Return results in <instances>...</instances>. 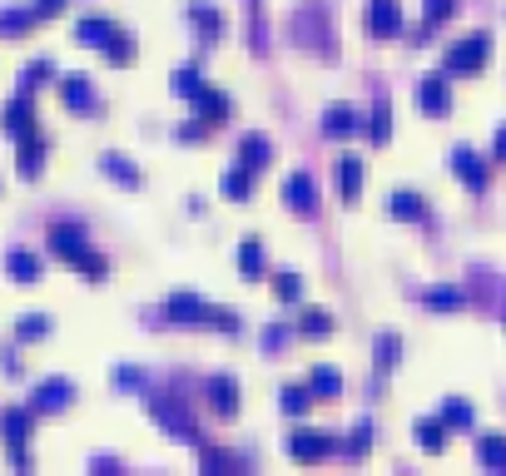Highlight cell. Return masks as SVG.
<instances>
[{
    "label": "cell",
    "instance_id": "4316f807",
    "mask_svg": "<svg viewBox=\"0 0 506 476\" xmlns=\"http://www.w3.org/2000/svg\"><path fill=\"white\" fill-rule=\"evenodd\" d=\"M40 164H45V140H40V134H25V140H20V174L35 179Z\"/></svg>",
    "mask_w": 506,
    "mask_h": 476
},
{
    "label": "cell",
    "instance_id": "ffe728a7",
    "mask_svg": "<svg viewBox=\"0 0 506 476\" xmlns=\"http://www.w3.org/2000/svg\"><path fill=\"white\" fill-rule=\"evenodd\" d=\"M5 273H10L15 283H35V278H40V253L10 248V253H5Z\"/></svg>",
    "mask_w": 506,
    "mask_h": 476
},
{
    "label": "cell",
    "instance_id": "f1b7e54d",
    "mask_svg": "<svg viewBox=\"0 0 506 476\" xmlns=\"http://www.w3.org/2000/svg\"><path fill=\"white\" fill-rule=\"evenodd\" d=\"M238 273H244V278H263V248H258V238L238 243Z\"/></svg>",
    "mask_w": 506,
    "mask_h": 476
},
{
    "label": "cell",
    "instance_id": "7a4b0ae2",
    "mask_svg": "<svg viewBox=\"0 0 506 476\" xmlns=\"http://www.w3.org/2000/svg\"><path fill=\"white\" fill-rule=\"evenodd\" d=\"M50 253L65 258L70 268H80L84 278H104V273H110V258L90 248V238H84L80 224H55V228H50Z\"/></svg>",
    "mask_w": 506,
    "mask_h": 476
},
{
    "label": "cell",
    "instance_id": "7dc6e473",
    "mask_svg": "<svg viewBox=\"0 0 506 476\" xmlns=\"http://www.w3.org/2000/svg\"><path fill=\"white\" fill-rule=\"evenodd\" d=\"M55 10H65V0H35V15H40V20L55 15Z\"/></svg>",
    "mask_w": 506,
    "mask_h": 476
},
{
    "label": "cell",
    "instance_id": "836d02e7",
    "mask_svg": "<svg viewBox=\"0 0 506 476\" xmlns=\"http://www.w3.org/2000/svg\"><path fill=\"white\" fill-rule=\"evenodd\" d=\"M45 333H50V317H45V313L15 317V337H20V343H35V337H45Z\"/></svg>",
    "mask_w": 506,
    "mask_h": 476
},
{
    "label": "cell",
    "instance_id": "9c48e42d",
    "mask_svg": "<svg viewBox=\"0 0 506 476\" xmlns=\"http://www.w3.org/2000/svg\"><path fill=\"white\" fill-rule=\"evenodd\" d=\"M417 104H422L427 114H447V110H452L447 70H442V75H422V80H417Z\"/></svg>",
    "mask_w": 506,
    "mask_h": 476
},
{
    "label": "cell",
    "instance_id": "44dd1931",
    "mask_svg": "<svg viewBox=\"0 0 506 476\" xmlns=\"http://www.w3.org/2000/svg\"><path fill=\"white\" fill-rule=\"evenodd\" d=\"M189 20H194V25H199V35H204V45H214V40L224 35V15H219L214 5H204V0H194V5H189Z\"/></svg>",
    "mask_w": 506,
    "mask_h": 476
},
{
    "label": "cell",
    "instance_id": "83f0119b",
    "mask_svg": "<svg viewBox=\"0 0 506 476\" xmlns=\"http://www.w3.org/2000/svg\"><path fill=\"white\" fill-rule=\"evenodd\" d=\"M169 90H174L179 100H194V94L204 90V75H199V65H184V70H174V80H169Z\"/></svg>",
    "mask_w": 506,
    "mask_h": 476
},
{
    "label": "cell",
    "instance_id": "603a6c76",
    "mask_svg": "<svg viewBox=\"0 0 506 476\" xmlns=\"http://www.w3.org/2000/svg\"><path fill=\"white\" fill-rule=\"evenodd\" d=\"M60 100L70 110H94V90H90V75H65L60 80Z\"/></svg>",
    "mask_w": 506,
    "mask_h": 476
},
{
    "label": "cell",
    "instance_id": "30bf717a",
    "mask_svg": "<svg viewBox=\"0 0 506 476\" xmlns=\"http://www.w3.org/2000/svg\"><path fill=\"white\" fill-rule=\"evenodd\" d=\"M30 422H35V407H5L0 412V437H5L10 452H20L30 442Z\"/></svg>",
    "mask_w": 506,
    "mask_h": 476
},
{
    "label": "cell",
    "instance_id": "8d00e7d4",
    "mask_svg": "<svg viewBox=\"0 0 506 476\" xmlns=\"http://www.w3.org/2000/svg\"><path fill=\"white\" fill-rule=\"evenodd\" d=\"M373 363H377V373H387V367H397V353H403V343H397V337L393 333H383V337H377V347H373Z\"/></svg>",
    "mask_w": 506,
    "mask_h": 476
},
{
    "label": "cell",
    "instance_id": "ac0fdd59",
    "mask_svg": "<svg viewBox=\"0 0 506 476\" xmlns=\"http://www.w3.org/2000/svg\"><path fill=\"white\" fill-rule=\"evenodd\" d=\"M219 189H224V199H234V204H248V199H253V169H248V164H234V169H224V179H219Z\"/></svg>",
    "mask_w": 506,
    "mask_h": 476
},
{
    "label": "cell",
    "instance_id": "d6a6232c",
    "mask_svg": "<svg viewBox=\"0 0 506 476\" xmlns=\"http://www.w3.org/2000/svg\"><path fill=\"white\" fill-rule=\"evenodd\" d=\"M50 75H55V60H45V55L30 60V65L20 70V90H40V84H45Z\"/></svg>",
    "mask_w": 506,
    "mask_h": 476
},
{
    "label": "cell",
    "instance_id": "ba28073f",
    "mask_svg": "<svg viewBox=\"0 0 506 476\" xmlns=\"http://www.w3.org/2000/svg\"><path fill=\"white\" fill-rule=\"evenodd\" d=\"M70 397H75V383H70V377H45V383H35V393H30V407L60 412V407H70Z\"/></svg>",
    "mask_w": 506,
    "mask_h": 476
},
{
    "label": "cell",
    "instance_id": "4dcf8cb0",
    "mask_svg": "<svg viewBox=\"0 0 506 476\" xmlns=\"http://www.w3.org/2000/svg\"><path fill=\"white\" fill-rule=\"evenodd\" d=\"M367 140H373V144L393 140V110H387V104H377V110L367 114Z\"/></svg>",
    "mask_w": 506,
    "mask_h": 476
},
{
    "label": "cell",
    "instance_id": "d590c367",
    "mask_svg": "<svg viewBox=\"0 0 506 476\" xmlns=\"http://www.w3.org/2000/svg\"><path fill=\"white\" fill-rule=\"evenodd\" d=\"M298 333H308V337H328V333H333V313L308 308V313L298 317Z\"/></svg>",
    "mask_w": 506,
    "mask_h": 476
},
{
    "label": "cell",
    "instance_id": "5bb4252c",
    "mask_svg": "<svg viewBox=\"0 0 506 476\" xmlns=\"http://www.w3.org/2000/svg\"><path fill=\"white\" fill-rule=\"evenodd\" d=\"M114 35H120V25H114L110 15H80V20H75V40H80V45L104 50Z\"/></svg>",
    "mask_w": 506,
    "mask_h": 476
},
{
    "label": "cell",
    "instance_id": "bcb514c9",
    "mask_svg": "<svg viewBox=\"0 0 506 476\" xmlns=\"http://www.w3.org/2000/svg\"><path fill=\"white\" fill-rule=\"evenodd\" d=\"M114 383H120V387H140V383H144V377H140V373H134V367H120V373H114Z\"/></svg>",
    "mask_w": 506,
    "mask_h": 476
},
{
    "label": "cell",
    "instance_id": "484cf974",
    "mask_svg": "<svg viewBox=\"0 0 506 476\" xmlns=\"http://www.w3.org/2000/svg\"><path fill=\"white\" fill-rule=\"evenodd\" d=\"M387 214H393V219H407V224H417V219L427 214V204H422L413 189H403V194H387Z\"/></svg>",
    "mask_w": 506,
    "mask_h": 476
},
{
    "label": "cell",
    "instance_id": "74e56055",
    "mask_svg": "<svg viewBox=\"0 0 506 476\" xmlns=\"http://www.w3.org/2000/svg\"><path fill=\"white\" fill-rule=\"evenodd\" d=\"M477 461L482 467H506V437H482Z\"/></svg>",
    "mask_w": 506,
    "mask_h": 476
},
{
    "label": "cell",
    "instance_id": "d4e9b609",
    "mask_svg": "<svg viewBox=\"0 0 506 476\" xmlns=\"http://www.w3.org/2000/svg\"><path fill=\"white\" fill-rule=\"evenodd\" d=\"M308 387L318 393V402H333V397H343V373H337V367H313Z\"/></svg>",
    "mask_w": 506,
    "mask_h": 476
},
{
    "label": "cell",
    "instance_id": "c3c4849f",
    "mask_svg": "<svg viewBox=\"0 0 506 476\" xmlns=\"http://www.w3.org/2000/svg\"><path fill=\"white\" fill-rule=\"evenodd\" d=\"M491 154H497V159H501V164H506V124H501V130H497V144H491Z\"/></svg>",
    "mask_w": 506,
    "mask_h": 476
},
{
    "label": "cell",
    "instance_id": "6da1fadb",
    "mask_svg": "<svg viewBox=\"0 0 506 476\" xmlns=\"http://www.w3.org/2000/svg\"><path fill=\"white\" fill-rule=\"evenodd\" d=\"M164 313L174 317V323H184V327H214V333L238 337V317H234V313H229V308H214V303H204L199 293H189V288L169 293Z\"/></svg>",
    "mask_w": 506,
    "mask_h": 476
},
{
    "label": "cell",
    "instance_id": "b9f144b4",
    "mask_svg": "<svg viewBox=\"0 0 506 476\" xmlns=\"http://www.w3.org/2000/svg\"><path fill=\"white\" fill-rule=\"evenodd\" d=\"M273 293H278V303H298V298H303L298 273H278V278H273Z\"/></svg>",
    "mask_w": 506,
    "mask_h": 476
},
{
    "label": "cell",
    "instance_id": "e575fe53",
    "mask_svg": "<svg viewBox=\"0 0 506 476\" xmlns=\"http://www.w3.org/2000/svg\"><path fill=\"white\" fill-rule=\"evenodd\" d=\"M442 422H447V427H472V422H477V407L462 402V397H452L447 407H442Z\"/></svg>",
    "mask_w": 506,
    "mask_h": 476
},
{
    "label": "cell",
    "instance_id": "1f68e13d",
    "mask_svg": "<svg viewBox=\"0 0 506 476\" xmlns=\"http://www.w3.org/2000/svg\"><path fill=\"white\" fill-rule=\"evenodd\" d=\"M367 447H373V422H357V427L347 432L343 452H347V457H353V461H363V457H367Z\"/></svg>",
    "mask_w": 506,
    "mask_h": 476
},
{
    "label": "cell",
    "instance_id": "ab89813d",
    "mask_svg": "<svg viewBox=\"0 0 506 476\" xmlns=\"http://www.w3.org/2000/svg\"><path fill=\"white\" fill-rule=\"evenodd\" d=\"M462 303H467V293H462V288H432L427 293V308H442V313H457Z\"/></svg>",
    "mask_w": 506,
    "mask_h": 476
},
{
    "label": "cell",
    "instance_id": "8992f818",
    "mask_svg": "<svg viewBox=\"0 0 506 476\" xmlns=\"http://www.w3.org/2000/svg\"><path fill=\"white\" fill-rule=\"evenodd\" d=\"M283 199H288L293 214H318V184H313L308 169H293V174L283 179Z\"/></svg>",
    "mask_w": 506,
    "mask_h": 476
},
{
    "label": "cell",
    "instance_id": "7c38bea8",
    "mask_svg": "<svg viewBox=\"0 0 506 476\" xmlns=\"http://www.w3.org/2000/svg\"><path fill=\"white\" fill-rule=\"evenodd\" d=\"M452 174H457L472 194H482V189H487V164H482V154H472L467 144H462V150H452Z\"/></svg>",
    "mask_w": 506,
    "mask_h": 476
},
{
    "label": "cell",
    "instance_id": "cb8c5ba5",
    "mask_svg": "<svg viewBox=\"0 0 506 476\" xmlns=\"http://www.w3.org/2000/svg\"><path fill=\"white\" fill-rule=\"evenodd\" d=\"M413 437H417L422 452H442V447H447V422H442V417H417Z\"/></svg>",
    "mask_w": 506,
    "mask_h": 476
},
{
    "label": "cell",
    "instance_id": "3957f363",
    "mask_svg": "<svg viewBox=\"0 0 506 476\" xmlns=\"http://www.w3.org/2000/svg\"><path fill=\"white\" fill-rule=\"evenodd\" d=\"M487 60H491V35H487V30H472V35H462V40H452V45H447L442 70H447V75H477Z\"/></svg>",
    "mask_w": 506,
    "mask_h": 476
},
{
    "label": "cell",
    "instance_id": "ee69618b",
    "mask_svg": "<svg viewBox=\"0 0 506 476\" xmlns=\"http://www.w3.org/2000/svg\"><path fill=\"white\" fill-rule=\"evenodd\" d=\"M288 337H293V327H283V323L263 327V347H268V353H273V347H283V343H288Z\"/></svg>",
    "mask_w": 506,
    "mask_h": 476
},
{
    "label": "cell",
    "instance_id": "60d3db41",
    "mask_svg": "<svg viewBox=\"0 0 506 476\" xmlns=\"http://www.w3.org/2000/svg\"><path fill=\"white\" fill-rule=\"evenodd\" d=\"M104 60H110V65H130V60H134V40L120 30V35H114L110 45H104Z\"/></svg>",
    "mask_w": 506,
    "mask_h": 476
},
{
    "label": "cell",
    "instance_id": "7bdbcfd3",
    "mask_svg": "<svg viewBox=\"0 0 506 476\" xmlns=\"http://www.w3.org/2000/svg\"><path fill=\"white\" fill-rule=\"evenodd\" d=\"M452 10H457V0H422V15H427V30L442 25V20H452Z\"/></svg>",
    "mask_w": 506,
    "mask_h": 476
},
{
    "label": "cell",
    "instance_id": "2e32d148",
    "mask_svg": "<svg viewBox=\"0 0 506 476\" xmlns=\"http://www.w3.org/2000/svg\"><path fill=\"white\" fill-rule=\"evenodd\" d=\"M333 174H337V194H343V204H353V199L363 194V174H367V164H363L357 154H343Z\"/></svg>",
    "mask_w": 506,
    "mask_h": 476
},
{
    "label": "cell",
    "instance_id": "f546056e",
    "mask_svg": "<svg viewBox=\"0 0 506 476\" xmlns=\"http://www.w3.org/2000/svg\"><path fill=\"white\" fill-rule=\"evenodd\" d=\"M313 402H318V393H313L308 383H303V387H283V412H288V417H303Z\"/></svg>",
    "mask_w": 506,
    "mask_h": 476
},
{
    "label": "cell",
    "instance_id": "52a82bcc",
    "mask_svg": "<svg viewBox=\"0 0 506 476\" xmlns=\"http://www.w3.org/2000/svg\"><path fill=\"white\" fill-rule=\"evenodd\" d=\"M328 452H333V437H328V432H313V427L288 432V457L293 461H323Z\"/></svg>",
    "mask_w": 506,
    "mask_h": 476
},
{
    "label": "cell",
    "instance_id": "4fadbf2b",
    "mask_svg": "<svg viewBox=\"0 0 506 476\" xmlns=\"http://www.w3.org/2000/svg\"><path fill=\"white\" fill-rule=\"evenodd\" d=\"M357 130H367V124L353 104H328V110H323V134H328V140H347V134H357Z\"/></svg>",
    "mask_w": 506,
    "mask_h": 476
},
{
    "label": "cell",
    "instance_id": "5b68a950",
    "mask_svg": "<svg viewBox=\"0 0 506 476\" xmlns=\"http://www.w3.org/2000/svg\"><path fill=\"white\" fill-rule=\"evenodd\" d=\"M0 130L10 134V140H25V134H35V104H30V90L10 94L5 110H0Z\"/></svg>",
    "mask_w": 506,
    "mask_h": 476
},
{
    "label": "cell",
    "instance_id": "e0dca14e",
    "mask_svg": "<svg viewBox=\"0 0 506 476\" xmlns=\"http://www.w3.org/2000/svg\"><path fill=\"white\" fill-rule=\"evenodd\" d=\"M209 407H214L219 417H234L238 412V383L234 377H224V373L209 377Z\"/></svg>",
    "mask_w": 506,
    "mask_h": 476
},
{
    "label": "cell",
    "instance_id": "277c9868",
    "mask_svg": "<svg viewBox=\"0 0 506 476\" xmlns=\"http://www.w3.org/2000/svg\"><path fill=\"white\" fill-rule=\"evenodd\" d=\"M144 407H150V417L160 422V427H164L174 442H184V447H199V442H204V437H199V427H194V417H189L179 402H169V397H154V393H150V397H144Z\"/></svg>",
    "mask_w": 506,
    "mask_h": 476
},
{
    "label": "cell",
    "instance_id": "f35d334b",
    "mask_svg": "<svg viewBox=\"0 0 506 476\" xmlns=\"http://www.w3.org/2000/svg\"><path fill=\"white\" fill-rule=\"evenodd\" d=\"M35 5H25V10H0V30H5V35H10V30H15V35H20V30H30V25H35Z\"/></svg>",
    "mask_w": 506,
    "mask_h": 476
},
{
    "label": "cell",
    "instance_id": "9a60e30c",
    "mask_svg": "<svg viewBox=\"0 0 506 476\" xmlns=\"http://www.w3.org/2000/svg\"><path fill=\"white\" fill-rule=\"evenodd\" d=\"M194 114H199L204 124H224L229 114H234V100H229L224 90H209V84H204V90L194 94Z\"/></svg>",
    "mask_w": 506,
    "mask_h": 476
},
{
    "label": "cell",
    "instance_id": "d6986e66",
    "mask_svg": "<svg viewBox=\"0 0 506 476\" xmlns=\"http://www.w3.org/2000/svg\"><path fill=\"white\" fill-rule=\"evenodd\" d=\"M100 174H110L114 184H124V189H140L144 184V174L130 164L124 154H100Z\"/></svg>",
    "mask_w": 506,
    "mask_h": 476
},
{
    "label": "cell",
    "instance_id": "f6af8a7d",
    "mask_svg": "<svg viewBox=\"0 0 506 476\" xmlns=\"http://www.w3.org/2000/svg\"><path fill=\"white\" fill-rule=\"evenodd\" d=\"M224 467H234L229 452H204V471H224Z\"/></svg>",
    "mask_w": 506,
    "mask_h": 476
},
{
    "label": "cell",
    "instance_id": "7402d4cb",
    "mask_svg": "<svg viewBox=\"0 0 506 476\" xmlns=\"http://www.w3.org/2000/svg\"><path fill=\"white\" fill-rule=\"evenodd\" d=\"M268 159H273V144L263 140V134H244V140H238V164H248L253 174L268 169Z\"/></svg>",
    "mask_w": 506,
    "mask_h": 476
},
{
    "label": "cell",
    "instance_id": "8fae6325",
    "mask_svg": "<svg viewBox=\"0 0 506 476\" xmlns=\"http://www.w3.org/2000/svg\"><path fill=\"white\" fill-rule=\"evenodd\" d=\"M367 30L393 40L397 30H403V5H397V0H367Z\"/></svg>",
    "mask_w": 506,
    "mask_h": 476
}]
</instances>
